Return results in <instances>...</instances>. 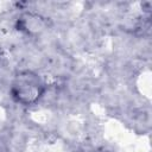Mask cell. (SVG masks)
I'll return each mask as SVG.
<instances>
[{
    "mask_svg": "<svg viewBox=\"0 0 152 152\" xmlns=\"http://www.w3.org/2000/svg\"><path fill=\"white\" fill-rule=\"evenodd\" d=\"M44 90V84L39 76L31 71L19 72L12 83V95L13 97L25 104H32L39 100Z\"/></svg>",
    "mask_w": 152,
    "mask_h": 152,
    "instance_id": "1",
    "label": "cell"
}]
</instances>
